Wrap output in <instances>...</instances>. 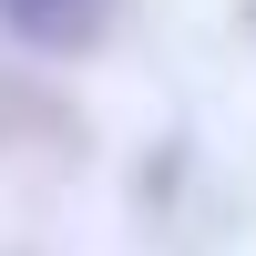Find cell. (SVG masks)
<instances>
[{"mask_svg": "<svg viewBox=\"0 0 256 256\" xmlns=\"http://www.w3.org/2000/svg\"><path fill=\"white\" fill-rule=\"evenodd\" d=\"M0 20H10L31 52H92L102 20H113V0H0Z\"/></svg>", "mask_w": 256, "mask_h": 256, "instance_id": "6da1fadb", "label": "cell"}]
</instances>
